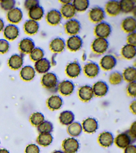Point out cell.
<instances>
[{
  "mask_svg": "<svg viewBox=\"0 0 136 153\" xmlns=\"http://www.w3.org/2000/svg\"><path fill=\"white\" fill-rule=\"evenodd\" d=\"M136 141V137L131 134L129 130L121 133L114 139V142L118 148L125 149Z\"/></svg>",
  "mask_w": 136,
  "mask_h": 153,
  "instance_id": "6da1fadb",
  "label": "cell"
},
{
  "mask_svg": "<svg viewBox=\"0 0 136 153\" xmlns=\"http://www.w3.org/2000/svg\"><path fill=\"white\" fill-rule=\"evenodd\" d=\"M41 82L43 86L51 91H58L59 83L58 77L54 73L48 72L44 74L42 78Z\"/></svg>",
  "mask_w": 136,
  "mask_h": 153,
  "instance_id": "7a4b0ae2",
  "label": "cell"
},
{
  "mask_svg": "<svg viewBox=\"0 0 136 153\" xmlns=\"http://www.w3.org/2000/svg\"><path fill=\"white\" fill-rule=\"evenodd\" d=\"M112 32L111 25L106 22L103 21L97 24L94 27V34L97 38L107 39Z\"/></svg>",
  "mask_w": 136,
  "mask_h": 153,
  "instance_id": "3957f363",
  "label": "cell"
},
{
  "mask_svg": "<svg viewBox=\"0 0 136 153\" xmlns=\"http://www.w3.org/2000/svg\"><path fill=\"white\" fill-rule=\"evenodd\" d=\"M109 45L107 39L96 38L92 42L91 48L93 52L96 54L102 55L107 52Z\"/></svg>",
  "mask_w": 136,
  "mask_h": 153,
  "instance_id": "277c9868",
  "label": "cell"
},
{
  "mask_svg": "<svg viewBox=\"0 0 136 153\" xmlns=\"http://www.w3.org/2000/svg\"><path fill=\"white\" fill-rule=\"evenodd\" d=\"M106 14L103 8L99 6H95L89 10L88 16L91 21L97 24L103 21L106 18Z\"/></svg>",
  "mask_w": 136,
  "mask_h": 153,
  "instance_id": "5b68a950",
  "label": "cell"
},
{
  "mask_svg": "<svg viewBox=\"0 0 136 153\" xmlns=\"http://www.w3.org/2000/svg\"><path fill=\"white\" fill-rule=\"evenodd\" d=\"M65 32L70 36L77 35L81 29V25L79 20L72 19L68 20L64 25Z\"/></svg>",
  "mask_w": 136,
  "mask_h": 153,
  "instance_id": "8992f818",
  "label": "cell"
},
{
  "mask_svg": "<svg viewBox=\"0 0 136 153\" xmlns=\"http://www.w3.org/2000/svg\"><path fill=\"white\" fill-rule=\"evenodd\" d=\"M62 147L65 153H76L80 148V143L74 137H69L64 140Z\"/></svg>",
  "mask_w": 136,
  "mask_h": 153,
  "instance_id": "52a82bcc",
  "label": "cell"
},
{
  "mask_svg": "<svg viewBox=\"0 0 136 153\" xmlns=\"http://www.w3.org/2000/svg\"><path fill=\"white\" fill-rule=\"evenodd\" d=\"M65 43L68 50L72 52H76L82 48L83 41L81 37L77 35L70 36Z\"/></svg>",
  "mask_w": 136,
  "mask_h": 153,
  "instance_id": "ba28073f",
  "label": "cell"
},
{
  "mask_svg": "<svg viewBox=\"0 0 136 153\" xmlns=\"http://www.w3.org/2000/svg\"><path fill=\"white\" fill-rule=\"evenodd\" d=\"M117 64L116 58L111 54H107L103 56L101 59L99 65L103 70L109 71L114 68Z\"/></svg>",
  "mask_w": 136,
  "mask_h": 153,
  "instance_id": "9c48e42d",
  "label": "cell"
},
{
  "mask_svg": "<svg viewBox=\"0 0 136 153\" xmlns=\"http://www.w3.org/2000/svg\"><path fill=\"white\" fill-rule=\"evenodd\" d=\"M82 67L80 63L77 62H70L65 67V74L70 78H76L80 75L82 72Z\"/></svg>",
  "mask_w": 136,
  "mask_h": 153,
  "instance_id": "30bf717a",
  "label": "cell"
},
{
  "mask_svg": "<svg viewBox=\"0 0 136 153\" xmlns=\"http://www.w3.org/2000/svg\"><path fill=\"white\" fill-rule=\"evenodd\" d=\"M79 98L84 102H88L94 96L92 87L89 85L81 86L78 91Z\"/></svg>",
  "mask_w": 136,
  "mask_h": 153,
  "instance_id": "8fae6325",
  "label": "cell"
},
{
  "mask_svg": "<svg viewBox=\"0 0 136 153\" xmlns=\"http://www.w3.org/2000/svg\"><path fill=\"white\" fill-rule=\"evenodd\" d=\"M100 71V65L94 62H88L85 65L83 68L85 75L90 78L96 77L99 75Z\"/></svg>",
  "mask_w": 136,
  "mask_h": 153,
  "instance_id": "7c38bea8",
  "label": "cell"
},
{
  "mask_svg": "<svg viewBox=\"0 0 136 153\" xmlns=\"http://www.w3.org/2000/svg\"><path fill=\"white\" fill-rule=\"evenodd\" d=\"M74 89V85L70 80H64L59 82L58 85V91L64 96L71 95L73 93Z\"/></svg>",
  "mask_w": 136,
  "mask_h": 153,
  "instance_id": "4fadbf2b",
  "label": "cell"
},
{
  "mask_svg": "<svg viewBox=\"0 0 136 153\" xmlns=\"http://www.w3.org/2000/svg\"><path fill=\"white\" fill-rule=\"evenodd\" d=\"M105 12L111 16H116L121 13L119 1H108L106 3L104 10Z\"/></svg>",
  "mask_w": 136,
  "mask_h": 153,
  "instance_id": "5bb4252c",
  "label": "cell"
},
{
  "mask_svg": "<svg viewBox=\"0 0 136 153\" xmlns=\"http://www.w3.org/2000/svg\"><path fill=\"white\" fill-rule=\"evenodd\" d=\"M46 18L48 23L51 26H55L60 23L63 17L60 11L54 9L48 12Z\"/></svg>",
  "mask_w": 136,
  "mask_h": 153,
  "instance_id": "9a60e30c",
  "label": "cell"
},
{
  "mask_svg": "<svg viewBox=\"0 0 136 153\" xmlns=\"http://www.w3.org/2000/svg\"><path fill=\"white\" fill-rule=\"evenodd\" d=\"M19 27L14 24H9L6 26L3 30L4 37L7 40L16 39L19 35Z\"/></svg>",
  "mask_w": 136,
  "mask_h": 153,
  "instance_id": "2e32d148",
  "label": "cell"
},
{
  "mask_svg": "<svg viewBox=\"0 0 136 153\" xmlns=\"http://www.w3.org/2000/svg\"><path fill=\"white\" fill-rule=\"evenodd\" d=\"M122 29L125 32L130 33L136 32V20L134 16L126 17L122 21Z\"/></svg>",
  "mask_w": 136,
  "mask_h": 153,
  "instance_id": "e0dca14e",
  "label": "cell"
},
{
  "mask_svg": "<svg viewBox=\"0 0 136 153\" xmlns=\"http://www.w3.org/2000/svg\"><path fill=\"white\" fill-rule=\"evenodd\" d=\"M92 88L94 96L99 97L105 96L108 93L109 86L105 81H99L93 85Z\"/></svg>",
  "mask_w": 136,
  "mask_h": 153,
  "instance_id": "ac0fdd59",
  "label": "cell"
},
{
  "mask_svg": "<svg viewBox=\"0 0 136 153\" xmlns=\"http://www.w3.org/2000/svg\"><path fill=\"white\" fill-rule=\"evenodd\" d=\"M49 47L51 51L54 53H60L65 50L66 48V43L63 38L57 37L51 41Z\"/></svg>",
  "mask_w": 136,
  "mask_h": 153,
  "instance_id": "d6986e66",
  "label": "cell"
},
{
  "mask_svg": "<svg viewBox=\"0 0 136 153\" xmlns=\"http://www.w3.org/2000/svg\"><path fill=\"white\" fill-rule=\"evenodd\" d=\"M23 14L22 10L18 7H15L7 12V19L12 24H18L21 22L23 19Z\"/></svg>",
  "mask_w": 136,
  "mask_h": 153,
  "instance_id": "ffe728a7",
  "label": "cell"
},
{
  "mask_svg": "<svg viewBox=\"0 0 136 153\" xmlns=\"http://www.w3.org/2000/svg\"><path fill=\"white\" fill-rule=\"evenodd\" d=\"M82 125L83 131L88 134L94 133L98 128L97 120L95 118L90 117L84 120Z\"/></svg>",
  "mask_w": 136,
  "mask_h": 153,
  "instance_id": "44dd1931",
  "label": "cell"
},
{
  "mask_svg": "<svg viewBox=\"0 0 136 153\" xmlns=\"http://www.w3.org/2000/svg\"><path fill=\"white\" fill-rule=\"evenodd\" d=\"M99 144L104 148H109L113 144L114 138L113 134L109 131H104L100 134L98 138Z\"/></svg>",
  "mask_w": 136,
  "mask_h": 153,
  "instance_id": "7402d4cb",
  "label": "cell"
},
{
  "mask_svg": "<svg viewBox=\"0 0 136 153\" xmlns=\"http://www.w3.org/2000/svg\"><path fill=\"white\" fill-rule=\"evenodd\" d=\"M52 66L51 61L47 58H43L35 62L34 69L40 74H45L48 72Z\"/></svg>",
  "mask_w": 136,
  "mask_h": 153,
  "instance_id": "603a6c76",
  "label": "cell"
},
{
  "mask_svg": "<svg viewBox=\"0 0 136 153\" xmlns=\"http://www.w3.org/2000/svg\"><path fill=\"white\" fill-rule=\"evenodd\" d=\"M19 48L22 53L30 54L35 48V45L33 39L30 38H26L20 41Z\"/></svg>",
  "mask_w": 136,
  "mask_h": 153,
  "instance_id": "cb8c5ba5",
  "label": "cell"
},
{
  "mask_svg": "<svg viewBox=\"0 0 136 153\" xmlns=\"http://www.w3.org/2000/svg\"><path fill=\"white\" fill-rule=\"evenodd\" d=\"M23 63V56L18 54H15L11 56L8 62L9 68L15 70H18L22 68Z\"/></svg>",
  "mask_w": 136,
  "mask_h": 153,
  "instance_id": "d4e9b609",
  "label": "cell"
},
{
  "mask_svg": "<svg viewBox=\"0 0 136 153\" xmlns=\"http://www.w3.org/2000/svg\"><path fill=\"white\" fill-rule=\"evenodd\" d=\"M59 11L62 17L67 20L73 19L77 13L72 2L62 5Z\"/></svg>",
  "mask_w": 136,
  "mask_h": 153,
  "instance_id": "484cf974",
  "label": "cell"
},
{
  "mask_svg": "<svg viewBox=\"0 0 136 153\" xmlns=\"http://www.w3.org/2000/svg\"><path fill=\"white\" fill-rule=\"evenodd\" d=\"M39 24L37 21L29 19L25 22L24 25V30L27 34L33 35L36 34L39 30Z\"/></svg>",
  "mask_w": 136,
  "mask_h": 153,
  "instance_id": "4316f807",
  "label": "cell"
},
{
  "mask_svg": "<svg viewBox=\"0 0 136 153\" xmlns=\"http://www.w3.org/2000/svg\"><path fill=\"white\" fill-rule=\"evenodd\" d=\"M136 2L135 0H122L119 1L121 13L129 14L135 12Z\"/></svg>",
  "mask_w": 136,
  "mask_h": 153,
  "instance_id": "83f0119b",
  "label": "cell"
},
{
  "mask_svg": "<svg viewBox=\"0 0 136 153\" xmlns=\"http://www.w3.org/2000/svg\"><path fill=\"white\" fill-rule=\"evenodd\" d=\"M28 11V15L30 19L36 21L41 20L45 14L44 8L40 5L33 7Z\"/></svg>",
  "mask_w": 136,
  "mask_h": 153,
  "instance_id": "f1b7e54d",
  "label": "cell"
},
{
  "mask_svg": "<svg viewBox=\"0 0 136 153\" xmlns=\"http://www.w3.org/2000/svg\"><path fill=\"white\" fill-rule=\"evenodd\" d=\"M136 46L126 44L124 45L120 51L121 56L124 58L131 60L135 58L136 55Z\"/></svg>",
  "mask_w": 136,
  "mask_h": 153,
  "instance_id": "f546056e",
  "label": "cell"
},
{
  "mask_svg": "<svg viewBox=\"0 0 136 153\" xmlns=\"http://www.w3.org/2000/svg\"><path fill=\"white\" fill-rule=\"evenodd\" d=\"M20 74L22 79L25 81H30L35 76L36 71L32 66L26 65L22 67Z\"/></svg>",
  "mask_w": 136,
  "mask_h": 153,
  "instance_id": "4dcf8cb0",
  "label": "cell"
},
{
  "mask_svg": "<svg viewBox=\"0 0 136 153\" xmlns=\"http://www.w3.org/2000/svg\"><path fill=\"white\" fill-rule=\"evenodd\" d=\"M47 106L52 111H56L59 109L62 106V99L59 96L52 95L48 100Z\"/></svg>",
  "mask_w": 136,
  "mask_h": 153,
  "instance_id": "1f68e13d",
  "label": "cell"
},
{
  "mask_svg": "<svg viewBox=\"0 0 136 153\" xmlns=\"http://www.w3.org/2000/svg\"><path fill=\"white\" fill-rule=\"evenodd\" d=\"M59 119L61 124L63 125L68 126L74 122L75 115L72 111H63L59 114Z\"/></svg>",
  "mask_w": 136,
  "mask_h": 153,
  "instance_id": "d6a6232c",
  "label": "cell"
},
{
  "mask_svg": "<svg viewBox=\"0 0 136 153\" xmlns=\"http://www.w3.org/2000/svg\"><path fill=\"white\" fill-rule=\"evenodd\" d=\"M123 80L128 82L136 81V69L134 66L127 67L124 69L122 73Z\"/></svg>",
  "mask_w": 136,
  "mask_h": 153,
  "instance_id": "836d02e7",
  "label": "cell"
},
{
  "mask_svg": "<svg viewBox=\"0 0 136 153\" xmlns=\"http://www.w3.org/2000/svg\"><path fill=\"white\" fill-rule=\"evenodd\" d=\"M83 131L82 125L77 122H73L68 126L67 132L72 137H78L82 134Z\"/></svg>",
  "mask_w": 136,
  "mask_h": 153,
  "instance_id": "e575fe53",
  "label": "cell"
},
{
  "mask_svg": "<svg viewBox=\"0 0 136 153\" xmlns=\"http://www.w3.org/2000/svg\"><path fill=\"white\" fill-rule=\"evenodd\" d=\"M72 3L76 11L82 13L87 10L89 8L90 3L88 0H74Z\"/></svg>",
  "mask_w": 136,
  "mask_h": 153,
  "instance_id": "d590c367",
  "label": "cell"
},
{
  "mask_svg": "<svg viewBox=\"0 0 136 153\" xmlns=\"http://www.w3.org/2000/svg\"><path fill=\"white\" fill-rule=\"evenodd\" d=\"M53 137L51 133H40L37 138V142L44 147L50 145L53 142Z\"/></svg>",
  "mask_w": 136,
  "mask_h": 153,
  "instance_id": "8d00e7d4",
  "label": "cell"
},
{
  "mask_svg": "<svg viewBox=\"0 0 136 153\" xmlns=\"http://www.w3.org/2000/svg\"><path fill=\"white\" fill-rule=\"evenodd\" d=\"M109 80L111 84L116 85L121 83L124 80L122 73L119 71H114L110 74Z\"/></svg>",
  "mask_w": 136,
  "mask_h": 153,
  "instance_id": "74e56055",
  "label": "cell"
},
{
  "mask_svg": "<svg viewBox=\"0 0 136 153\" xmlns=\"http://www.w3.org/2000/svg\"><path fill=\"white\" fill-rule=\"evenodd\" d=\"M53 124L48 121H44L38 126L37 129L40 133H51L53 131Z\"/></svg>",
  "mask_w": 136,
  "mask_h": 153,
  "instance_id": "f35d334b",
  "label": "cell"
},
{
  "mask_svg": "<svg viewBox=\"0 0 136 153\" xmlns=\"http://www.w3.org/2000/svg\"><path fill=\"white\" fill-rule=\"evenodd\" d=\"M45 56L44 50L40 48L35 47L30 53V57L31 59L34 62L40 60Z\"/></svg>",
  "mask_w": 136,
  "mask_h": 153,
  "instance_id": "ab89813d",
  "label": "cell"
},
{
  "mask_svg": "<svg viewBox=\"0 0 136 153\" xmlns=\"http://www.w3.org/2000/svg\"><path fill=\"white\" fill-rule=\"evenodd\" d=\"M32 124L35 126H39L45 121V117L42 113L36 112L33 113L30 118Z\"/></svg>",
  "mask_w": 136,
  "mask_h": 153,
  "instance_id": "60d3db41",
  "label": "cell"
},
{
  "mask_svg": "<svg viewBox=\"0 0 136 153\" xmlns=\"http://www.w3.org/2000/svg\"><path fill=\"white\" fill-rule=\"evenodd\" d=\"M16 1L15 0H5L0 1V7L3 10L9 11L15 8Z\"/></svg>",
  "mask_w": 136,
  "mask_h": 153,
  "instance_id": "b9f144b4",
  "label": "cell"
},
{
  "mask_svg": "<svg viewBox=\"0 0 136 153\" xmlns=\"http://www.w3.org/2000/svg\"><path fill=\"white\" fill-rule=\"evenodd\" d=\"M127 94L132 97H135L136 96V82H129L126 87Z\"/></svg>",
  "mask_w": 136,
  "mask_h": 153,
  "instance_id": "7bdbcfd3",
  "label": "cell"
},
{
  "mask_svg": "<svg viewBox=\"0 0 136 153\" xmlns=\"http://www.w3.org/2000/svg\"><path fill=\"white\" fill-rule=\"evenodd\" d=\"M10 48V44L6 39H0V53H6Z\"/></svg>",
  "mask_w": 136,
  "mask_h": 153,
  "instance_id": "ee69618b",
  "label": "cell"
},
{
  "mask_svg": "<svg viewBox=\"0 0 136 153\" xmlns=\"http://www.w3.org/2000/svg\"><path fill=\"white\" fill-rule=\"evenodd\" d=\"M39 3L40 2L38 0H27L25 1L24 5L25 8L28 10L35 6L39 5Z\"/></svg>",
  "mask_w": 136,
  "mask_h": 153,
  "instance_id": "f6af8a7d",
  "label": "cell"
},
{
  "mask_svg": "<svg viewBox=\"0 0 136 153\" xmlns=\"http://www.w3.org/2000/svg\"><path fill=\"white\" fill-rule=\"evenodd\" d=\"M127 44L136 46V32L129 33L126 37Z\"/></svg>",
  "mask_w": 136,
  "mask_h": 153,
  "instance_id": "bcb514c9",
  "label": "cell"
},
{
  "mask_svg": "<svg viewBox=\"0 0 136 153\" xmlns=\"http://www.w3.org/2000/svg\"><path fill=\"white\" fill-rule=\"evenodd\" d=\"M39 146L35 144H29L26 148V153H40Z\"/></svg>",
  "mask_w": 136,
  "mask_h": 153,
  "instance_id": "7dc6e473",
  "label": "cell"
},
{
  "mask_svg": "<svg viewBox=\"0 0 136 153\" xmlns=\"http://www.w3.org/2000/svg\"><path fill=\"white\" fill-rule=\"evenodd\" d=\"M124 153H136L135 145L132 144L128 146L125 148Z\"/></svg>",
  "mask_w": 136,
  "mask_h": 153,
  "instance_id": "c3c4849f",
  "label": "cell"
},
{
  "mask_svg": "<svg viewBox=\"0 0 136 153\" xmlns=\"http://www.w3.org/2000/svg\"><path fill=\"white\" fill-rule=\"evenodd\" d=\"M130 109L132 113L134 114H136V101L135 100L132 101L130 105Z\"/></svg>",
  "mask_w": 136,
  "mask_h": 153,
  "instance_id": "681fc988",
  "label": "cell"
},
{
  "mask_svg": "<svg viewBox=\"0 0 136 153\" xmlns=\"http://www.w3.org/2000/svg\"><path fill=\"white\" fill-rule=\"evenodd\" d=\"M4 23L3 19L0 18V32H1L2 31L4 30Z\"/></svg>",
  "mask_w": 136,
  "mask_h": 153,
  "instance_id": "f907efd6",
  "label": "cell"
},
{
  "mask_svg": "<svg viewBox=\"0 0 136 153\" xmlns=\"http://www.w3.org/2000/svg\"><path fill=\"white\" fill-rule=\"evenodd\" d=\"M72 2V1H70V0H60L59 1V2L62 5L68 4L71 3Z\"/></svg>",
  "mask_w": 136,
  "mask_h": 153,
  "instance_id": "816d5d0a",
  "label": "cell"
},
{
  "mask_svg": "<svg viewBox=\"0 0 136 153\" xmlns=\"http://www.w3.org/2000/svg\"><path fill=\"white\" fill-rule=\"evenodd\" d=\"M0 153H10L6 149H0Z\"/></svg>",
  "mask_w": 136,
  "mask_h": 153,
  "instance_id": "f5cc1de1",
  "label": "cell"
},
{
  "mask_svg": "<svg viewBox=\"0 0 136 153\" xmlns=\"http://www.w3.org/2000/svg\"><path fill=\"white\" fill-rule=\"evenodd\" d=\"M52 153H65L64 152L60 150H56L54 152Z\"/></svg>",
  "mask_w": 136,
  "mask_h": 153,
  "instance_id": "db71d44e",
  "label": "cell"
}]
</instances>
